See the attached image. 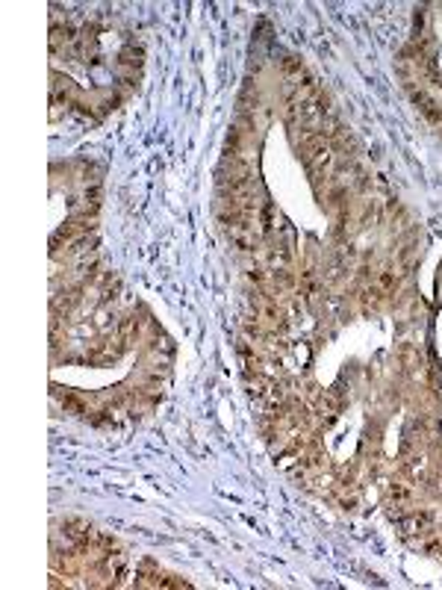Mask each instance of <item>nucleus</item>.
I'll return each mask as SVG.
<instances>
[{"label":"nucleus","instance_id":"1","mask_svg":"<svg viewBox=\"0 0 442 590\" xmlns=\"http://www.w3.org/2000/svg\"><path fill=\"white\" fill-rule=\"evenodd\" d=\"M301 148H304L307 169L313 171L316 178H322V174L330 171V166H334V151H330V145L325 142L322 133H307L304 142H301Z\"/></svg>","mask_w":442,"mask_h":590},{"label":"nucleus","instance_id":"2","mask_svg":"<svg viewBox=\"0 0 442 590\" xmlns=\"http://www.w3.org/2000/svg\"><path fill=\"white\" fill-rule=\"evenodd\" d=\"M401 526H404L407 534H427L430 529H434V513L430 511H416L401 522Z\"/></svg>","mask_w":442,"mask_h":590},{"label":"nucleus","instance_id":"3","mask_svg":"<svg viewBox=\"0 0 442 590\" xmlns=\"http://www.w3.org/2000/svg\"><path fill=\"white\" fill-rule=\"evenodd\" d=\"M53 396H57V399L62 401V408H65V410L77 413V417H86V413H92V410L86 408V401H83L80 396H74V392H68V390L62 392V387H53Z\"/></svg>","mask_w":442,"mask_h":590},{"label":"nucleus","instance_id":"4","mask_svg":"<svg viewBox=\"0 0 442 590\" xmlns=\"http://www.w3.org/2000/svg\"><path fill=\"white\" fill-rule=\"evenodd\" d=\"M398 280H401V275L395 272V266H383L381 272H378V278H374V283L386 292V295H392L395 289H398Z\"/></svg>","mask_w":442,"mask_h":590},{"label":"nucleus","instance_id":"5","mask_svg":"<svg viewBox=\"0 0 442 590\" xmlns=\"http://www.w3.org/2000/svg\"><path fill=\"white\" fill-rule=\"evenodd\" d=\"M316 413H322V417H325V413H327V417H336V413H339V401L330 396V392H325V396L316 399Z\"/></svg>","mask_w":442,"mask_h":590},{"label":"nucleus","instance_id":"6","mask_svg":"<svg viewBox=\"0 0 442 590\" xmlns=\"http://www.w3.org/2000/svg\"><path fill=\"white\" fill-rule=\"evenodd\" d=\"M404 473L413 478V482H419V478L425 475V457L422 455H413V457H407L404 461Z\"/></svg>","mask_w":442,"mask_h":590},{"label":"nucleus","instance_id":"7","mask_svg":"<svg viewBox=\"0 0 442 590\" xmlns=\"http://www.w3.org/2000/svg\"><path fill=\"white\" fill-rule=\"evenodd\" d=\"M390 496H392L395 502H407V499H410V487H407L404 482H398V484L390 487Z\"/></svg>","mask_w":442,"mask_h":590}]
</instances>
